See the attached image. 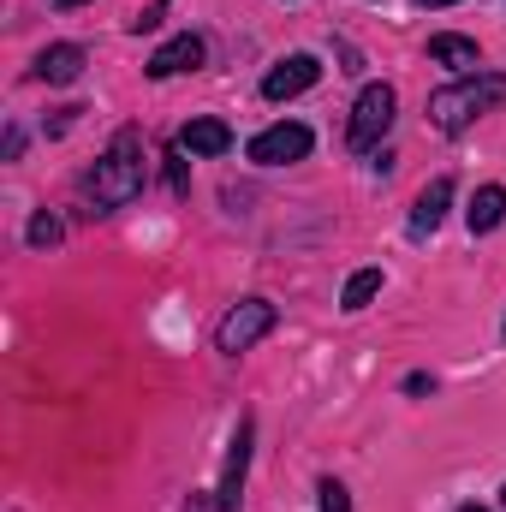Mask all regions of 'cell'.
<instances>
[{"label": "cell", "instance_id": "5", "mask_svg": "<svg viewBox=\"0 0 506 512\" xmlns=\"http://www.w3.org/2000/svg\"><path fill=\"white\" fill-rule=\"evenodd\" d=\"M304 155H310V126H298V120H280V126L251 137V161H262V167H286Z\"/></svg>", "mask_w": 506, "mask_h": 512}, {"label": "cell", "instance_id": "13", "mask_svg": "<svg viewBox=\"0 0 506 512\" xmlns=\"http://www.w3.org/2000/svg\"><path fill=\"white\" fill-rule=\"evenodd\" d=\"M465 221H471V233H495V227L506 221V185H483V191L471 197Z\"/></svg>", "mask_w": 506, "mask_h": 512}, {"label": "cell", "instance_id": "15", "mask_svg": "<svg viewBox=\"0 0 506 512\" xmlns=\"http://www.w3.org/2000/svg\"><path fill=\"white\" fill-rule=\"evenodd\" d=\"M54 239H60V221H54V215H36V221H30V245L42 251V245H54Z\"/></svg>", "mask_w": 506, "mask_h": 512}, {"label": "cell", "instance_id": "8", "mask_svg": "<svg viewBox=\"0 0 506 512\" xmlns=\"http://www.w3.org/2000/svg\"><path fill=\"white\" fill-rule=\"evenodd\" d=\"M203 66V36H173L149 54V78H179V72H197Z\"/></svg>", "mask_w": 506, "mask_h": 512}, {"label": "cell", "instance_id": "16", "mask_svg": "<svg viewBox=\"0 0 506 512\" xmlns=\"http://www.w3.org/2000/svg\"><path fill=\"white\" fill-rule=\"evenodd\" d=\"M161 18H167V0H149V6H143V12H137V18H131V30H137V36H143V30H155V24H161Z\"/></svg>", "mask_w": 506, "mask_h": 512}, {"label": "cell", "instance_id": "9", "mask_svg": "<svg viewBox=\"0 0 506 512\" xmlns=\"http://www.w3.org/2000/svg\"><path fill=\"white\" fill-rule=\"evenodd\" d=\"M447 203H453V179H429L411 203V239H429L447 221Z\"/></svg>", "mask_w": 506, "mask_h": 512}, {"label": "cell", "instance_id": "10", "mask_svg": "<svg viewBox=\"0 0 506 512\" xmlns=\"http://www.w3.org/2000/svg\"><path fill=\"white\" fill-rule=\"evenodd\" d=\"M84 60H90V54H84L78 42H54V48L36 54V78H42V84H78V78H84Z\"/></svg>", "mask_w": 506, "mask_h": 512}, {"label": "cell", "instance_id": "2", "mask_svg": "<svg viewBox=\"0 0 506 512\" xmlns=\"http://www.w3.org/2000/svg\"><path fill=\"white\" fill-rule=\"evenodd\" d=\"M501 102H506V78H495V72H471V78H459V84H447V90L429 96V126L435 131H465L471 120L495 114Z\"/></svg>", "mask_w": 506, "mask_h": 512}, {"label": "cell", "instance_id": "3", "mask_svg": "<svg viewBox=\"0 0 506 512\" xmlns=\"http://www.w3.org/2000/svg\"><path fill=\"white\" fill-rule=\"evenodd\" d=\"M393 108H399V96L387 90V84H364V96L352 102V126H346V143L352 149H376L387 126H393Z\"/></svg>", "mask_w": 506, "mask_h": 512}, {"label": "cell", "instance_id": "20", "mask_svg": "<svg viewBox=\"0 0 506 512\" xmlns=\"http://www.w3.org/2000/svg\"><path fill=\"white\" fill-rule=\"evenodd\" d=\"M54 6H84V0H54Z\"/></svg>", "mask_w": 506, "mask_h": 512}, {"label": "cell", "instance_id": "18", "mask_svg": "<svg viewBox=\"0 0 506 512\" xmlns=\"http://www.w3.org/2000/svg\"><path fill=\"white\" fill-rule=\"evenodd\" d=\"M167 179H173V191H179V197L191 191V173H185V149H179V155H167Z\"/></svg>", "mask_w": 506, "mask_h": 512}, {"label": "cell", "instance_id": "7", "mask_svg": "<svg viewBox=\"0 0 506 512\" xmlns=\"http://www.w3.org/2000/svg\"><path fill=\"white\" fill-rule=\"evenodd\" d=\"M251 441H256V423L245 417L239 435H233V453H227V471H221V512H239V495H245V471H251Z\"/></svg>", "mask_w": 506, "mask_h": 512}, {"label": "cell", "instance_id": "6", "mask_svg": "<svg viewBox=\"0 0 506 512\" xmlns=\"http://www.w3.org/2000/svg\"><path fill=\"white\" fill-rule=\"evenodd\" d=\"M316 78H322L316 54H286V60H280V66L262 78V96H268V102H292V96H304Z\"/></svg>", "mask_w": 506, "mask_h": 512}, {"label": "cell", "instance_id": "19", "mask_svg": "<svg viewBox=\"0 0 506 512\" xmlns=\"http://www.w3.org/2000/svg\"><path fill=\"white\" fill-rule=\"evenodd\" d=\"M417 6H459V0H417Z\"/></svg>", "mask_w": 506, "mask_h": 512}, {"label": "cell", "instance_id": "22", "mask_svg": "<svg viewBox=\"0 0 506 512\" xmlns=\"http://www.w3.org/2000/svg\"><path fill=\"white\" fill-rule=\"evenodd\" d=\"M501 507H506V495H501Z\"/></svg>", "mask_w": 506, "mask_h": 512}, {"label": "cell", "instance_id": "12", "mask_svg": "<svg viewBox=\"0 0 506 512\" xmlns=\"http://www.w3.org/2000/svg\"><path fill=\"white\" fill-rule=\"evenodd\" d=\"M429 60H441V66H459L465 78H471V72L483 66V60H477V42H471V36H453V30L429 36Z\"/></svg>", "mask_w": 506, "mask_h": 512}, {"label": "cell", "instance_id": "17", "mask_svg": "<svg viewBox=\"0 0 506 512\" xmlns=\"http://www.w3.org/2000/svg\"><path fill=\"white\" fill-rule=\"evenodd\" d=\"M316 495H322V512H352V501H346V489H340V483H322Z\"/></svg>", "mask_w": 506, "mask_h": 512}, {"label": "cell", "instance_id": "14", "mask_svg": "<svg viewBox=\"0 0 506 512\" xmlns=\"http://www.w3.org/2000/svg\"><path fill=\"white\" fill-rule=\"evenodd\" d=\"M376 292H381V268H358V274L346 280V298H340V304H346V310H364Z\"/></svg>", "mask_w": 506, "mask_h": 512}, {"label": "cell", "instance_id": "11", "mask_svg": "<svg viewBox=\"0 0 506 512\" xmlns=\"http://www.w3.org/2000/svg\"><path fill=\"white\" fill-rule=\"evenodd\" d=\"M179 149L185 155H227L233 149V131L221 126V120H191V126L179 131Z\"/></svg>", "mask_w": 506, "mask_h": 512}, {"label": "cell", "instance_id": "4", "mask_svg": "<svg viewBox=\"0 0 506 512\" xmlns=\"http://www.w3.org/2000/svg\"><path fill=\"white\" fill-rule=\"evenodd\" d=\"M268 328H274V304H268V298H245L239 310H227V322H221L215 346H221L227 358H239V352H251Z\"/></svg>", "mask_w": 506, "mask_h": 512}, {"label": "cell", "instance_id": "1", "mask_svg": "<svg viewBox=\"0 0 506 512\" xmlns=\"http://www.w3.org/2000/svg\"><path fill=\"white\" fill-rule=\"evenodd\" d=\"M137 191H143V137H137V131H120V137L108 143V155L90 167L84 197H90L96 215H114V209H126Z\"/></svg>", "mask_w": 506, "mask_h": 512}, {"label": "cell", "instance_id": "21", "mask_svg": "<svg viewBox=\"0 0 506 512\" xmlns=\"http://www.w3.org/2000/svg\"><path fill=\"white\" fill-rule=\"evenodd\" d=\"M459 512H489V507H459Z\"/></svg>", "mask_w": 506, "mask_h": 512}]
</instances>
